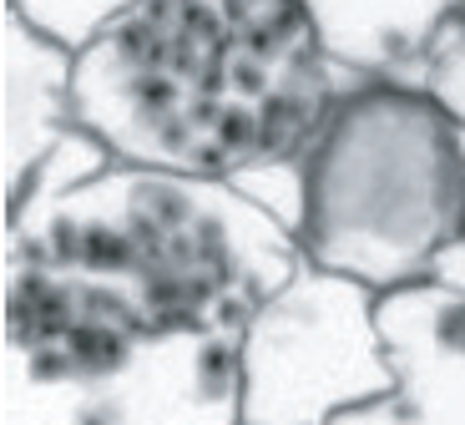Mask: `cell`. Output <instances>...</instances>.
Segmentation results:
<instances>
[{
    "mask_svg": "<svg viewBox=\"0 0 465 425\" xmlns=\"http://www.w3.org/2000/svg\"><path fill=\"white\" fill-rule=\"evenodd\" d=\"M364 76L299 0H132L76 51V126L122 162L238 177L289 157Z\"/></svg>",
    "mask_w": 465,
    "mask_h": 425,
    "instance_id": "6da1fadb",
    "label": "cell"
},
{
    "mask_svg": "<svg viewBox=\"0 0 465 425\" xmlns=\"http://www.w3.org/2000/svg\"><path fill=\"white\" fill-rule=\"evenodd\" d=\"M5 253L112 288L152 334L248 319L303 268L299 238L228 177L116 162L5 228Z\"/></svg>",
    "mask_w": 465,
    "mask_h": 425,
    "instance_id": "7a4b0ae2",
    "label": "cell"
},
{
    "mask_svg": "<svg viewBox=\"0 0 465 425\" xmlns=\"http://www.w3.org/2000/svg\"><path fill=\"white\" fill-rule=\"evenodd\" d=\"M299 157L303 264L374 294L435 278L465 223V126L420 81L364 76Z\"/></svg>",
    "mask_w": 465,
    "mask_h": 425,
    "instance_id": "3957f363",
    "label": "cell"
},
{
    "mask_svg": "<svg viewBox=\"0 0 465 425\" xmlns=\"http://www.w3.org/2000/svg\"><path fill=\"white\" fill-rule=\"evenodd\" d=\"M395 385L380 334V294L303 264L243 329V420L334 425Z\"/></svg>",
    "mask_w": 465,
    "mask_h": 425,
    "instance_id": "277c9868",
    "label": "cell"
},
{
    "mask_svg": "<svg viewBox=\"0 0 465 425\" xmlns=\"http://www.w3.org/2000/svg\"><path fill=\"white\" fill-rule=\"evenodd\" d=\"M152 329L92 278L5 253V365L41 379L106 385Z\"/></svg>",
    "mask_w": 465,
    "mask_h": 425,
    "instance_id": "5b68a950",
    "label": "cell"
},
{
    "mask_svg": "<svg viewBox=\"0 0 465 425\" xmlns=\"http://www.w3.org/2000/svg\"><path fill=\"white\" fill-rule=\"evenodd\" d=\"M380 334L395 385L334 425H465V288L420 278L380 294Z\"/></svg>",
    "mask_w": 465,
    "mask_h": 425,
    "instance_id": "8992f818",
    "label": "cell"
},
{
    "mask_svg": "<svg viewBox=\"0 0 465 425\" xmlns=\"http://www.w3.org/2000/svg\"><path fill=\"white\" fill-rule=\"evenodd\" d=\"M243 329L248 319H223L142 339L102 385L116 425H248Z\"/></svg>",
    "mask_w": 465,
    "mask_h": 425,
    "instance_id": "52a82bcc",
    "label": "cell"
},
{
    "mask_svg": "<svg viewBox=\"0 0 465 425\" xmlns=\"http://www.w3.org/2000/svg\"><path fill=\"white\" fill-rule=\"evenodd\" d=\"M76 51L5 11V193L76 126Z\"/></svg>",
    "mask_w": 465,
    "mask_h": 425,
    "instance_id": "ba28073f",
    "label": "cell"
},
{
    "mask_svg": "<svg viewBox=\"0 0 465 425\" xmlns=\"http://www.w3.org/2000/svg\"><path fill=\"white\" fill-rule=\"evenodd\" d=\"M324 51L354 76L420 81L455 0H299Z\"/></svg>",
    "mask_w": 465,
    "mask_h": 425,
    "instance_id": "9c48e42d",
    "label": "cell"
},
{
    "mask_svg": "<svg viewBox=\"0 0 465 425\" xmlns=\"http://www.w3.org/2000/svg\"><path fill=\"white\" fill-rule=\"evenodd\" d=\"M116 162H122V157H116V152L106 147L102 137H96V132H86V126H71V132H61V142H56V147H51L41 162H35L31 173H25V183L5 193V228L25 223L31 213L61 203V197H71L76 187L96 183L102 173H112Z\"/></svg>",
    "mask_w": 465,
    "mask_h": 425,
    "instance_id": "30bf717a",
    "label": "cell"
},
{
    "mask_svg": "<svg viewBox=\"0 0 465 425\" xmlns=\"http://www.w3.org/2000/svg\"><path fill=\"white\" fill-rule=\"evenodd\" d=\"M5 425H116L102 385L41 379L5 365Z\"/></svg>",
    "mask_w": 465,
    "mask_h": 425,
    "instance_id": "8fae6325",
    "label": "cell"
},
{
    "mask_svg": "<svg viewBox=\"0 0 465 425\" xmlns=\"http://www.w3.org/2000/svg\"><path fill=\"white\" fill-rule=\"evenodd\" d=\"M132 0H5V11H15L21 21H31L41 35L61 41V46L82 51L106 21L127 11Z\"/></svg>",
    "mask_w": 465,
    "mask_h": 425,
    "instance_id": "7c38bea8",
    "label": "cell"
},
{
    "mask_svg": "<svg viewBox=\"0 0 465 425\" xmlns=\"http://www.w3.org/2000/svg\"><path fill=\"white\" fill-rule=\"evenodd\" d=\"M299 152L273 157V162H258V167H248V173L228 177V183H238V193H248L268 218L279 223L283 233H293V238H299V223H303V157Z\"/></svg>",
    "mask_w": 465,
    "mask_h": 425,
    "instance_id": "4fadbf2b",
    "label": "cell"
},
{
    "mask_svg": "<svg viewBox=\"0 0 465 425\" xmlns=\"http://www.w3.org/2000/svg\"><path fill=\"white\" fill-rule=\"evenodd\" d=\"M420 86L465 126V0H455L445 11L440 31L430 41V56H425V71H420Z\"/></svg>",
    "mask_w": 465,
    "mask_h": 425,
    "instance_id": "5bb4252c",
    "label": "cell"
},
{
    "mask_svg": "<svg viewBox=\"0 0 465 425\" xmlns=\"http://www.w3.org/2000/svg\"><path fill=\"white\" fill-rule=\"evenodd\" d=\"M435 278H445V284H460V288H465V223H460V238H455L450 248L440 253V264H435Z\"/></svg>",
    "mask_w": 465,
    "mask_h": 425,
    "instance_id": "9a60e30c",
    "label": "cell"
}]
</instances>
